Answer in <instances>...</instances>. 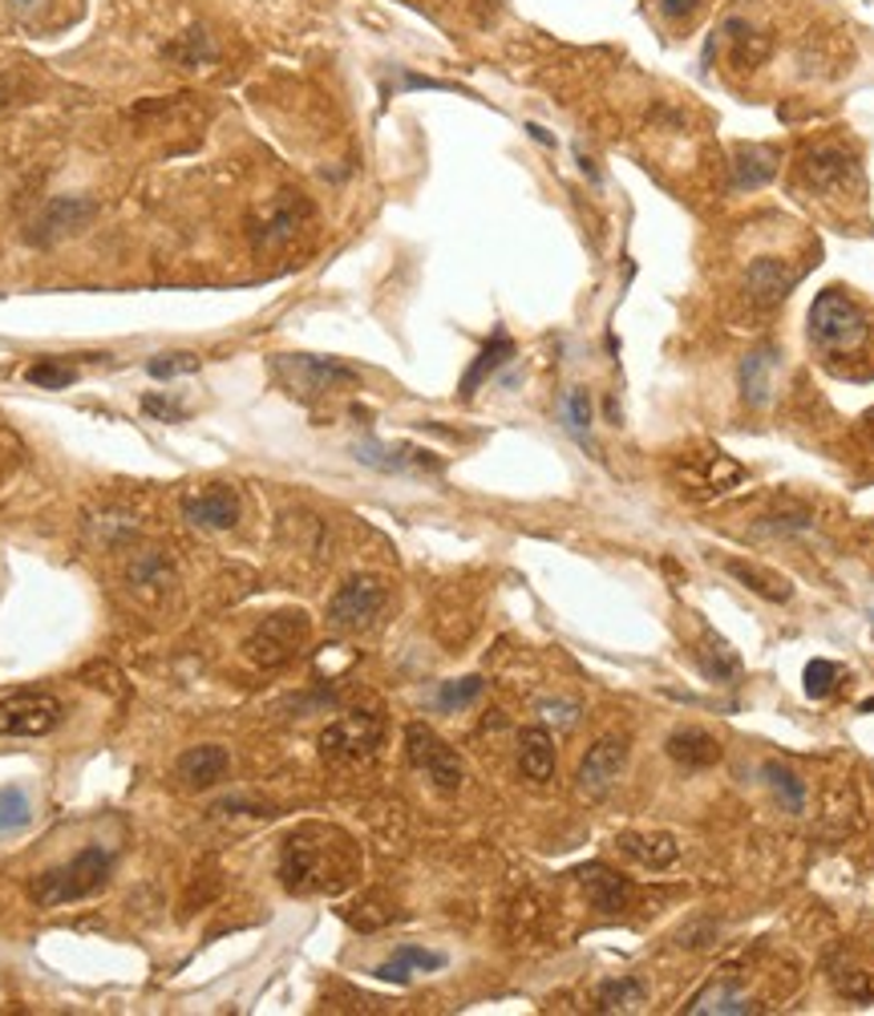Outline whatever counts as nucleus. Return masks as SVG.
Listing matches in <instances>:
<instances>
[{"label": "nucleus", "mask_w": 874, "mask_h": 1016, "mask_svg": "<svg viewBox=\"0 0 874 1016\" xmlns=\"http://www.w3.org/2000/svg\"><path fill=\"white\" fill-rule=\"evenodd\" d=\"M696 664H701V672H705L713 684H741V672H745V664H741V657L728 648V640H721L717 632H705V644L696 648Z\"/></svg>", "instance_id": "4be33fe9"}, {"label": "nucleus", "mask_w": 874, "mask_h": 1016, "mask_svg": "<svg viewBox=\"0 0 874 1016\" xmlns=\"http://www.w3.org/2000/svg\"><path fill=\"white\" fill-rule=\"evenodd\" d=\"M29 818H33L29 793H24L21 786H0V835L29 827Z\"/></svg>", "instance_id": "2f4dec72"}, {"label": "nucleus", "mask_w": 874, "mask_h": 1016, "mask_svg": "<svg viewBox=\"0 0 874 1016\" xmlns=\"http://www.w3.org/2000/svg\"><path fill=\"white\" fill-rule=\"evenodd\" d=\"M352 458L360 466H373V470H385V474H401V470H437V458H426V450L417 446H381V442H357L352 446Z\"/></svg>", "instance_id": "f3484780"}, {"label": "nucleus", "mask_w": 874, "mask_h": 1016, "mask_svg": "<svg viewBox=\"0 0 874 1016\" xmlns=\"http://www.w3.org/2000/svg\"><path fill=\"white\" fill-rule=\"evenodd\" d=\"M284 369L291 373V385H300L308 393H332L360 381V373L352 365L332 357H284Z\"/></svg>", "instance_id": "f8f14e48"}, {"label": "nucleus", "mask_w": 874, "mask_h": 1016, "mask_svg": "<svg viewBox=\"0 0 874 1016\" xmlns=\"http://www.w3.org/2000/svg\"><path fill=\"white\" fill-rule=\"evenodd\" d=\"M110 875H113V850L86 847L69 862H61V867H49V871L37 875L29 882V895H33L37 907H66L98 895L110 882Z\"/></svg>", "instance_id": "f03ea898"}, {"label": "nucleus", "mask_w": 874, "mask_h": 1016, "mask_svg": "<svg viewBox=\"0 0 874 1016\" xmlns=\"http://www.w3.org/2000/svg\"><path fill=\"white\" fill-rule=\"evenodd\" d=\"M167 61H175V66H191V69H199V66H211L215 61V46H211V37L202 33V29H191V33H182L179 41H170L167 49Z\"/></svg>", "instance_id": "c756f323"}, {"label": "nucleus", "mask_w": 874, "mask_h": 1016, "mask_svg": "<svg viewBox=\"0 0 874 1016\" xmlns=\"http://www.w3.org/2000/svg\"><path fill=\"white\" fill-rule=\"evenodd\" d=\"M24 381L37 385V389H69L78 381V365L73 361H57V357H41L24 369Z\"/></svg>", "instance_id": "7c9ffc66"}, {"label": "nucleus", "mask_w": 874, "mask_h": 1016, "mask_svg": "<svg viewBox=\"0 0 874 1016\" xmlns=\"http://www.w3.org/2000/svg\"><path fill=\"white\" fill-rule=\"evenodd\" d=\"M563 422L579 442H587V430H592V397H587V389H572L563 397Z\"/></svg>", "instance_id": "f704fd0d"}, {"label": "nucleus", "mask_w": 874, "mask_h": 1016, "mask_svg": "<svg viewBox=\"0 0 874 1016\" xmlns=\"http://www.w3.org/2000/svg\"><path fill=\"white\" fill-rule=\"evenodd\" d=\"M385 603H389V588L377 575H352L337 588V595L328 600V624L337 632H365L381 620Z\"/></svg>", "instance_id": "20e7f679"}, {"label": "nucleus", "mask_w": 874, "mask_h": 1016, "mask_svg": "<svg viewBox=\"0 0 874 1016\" xmlns=\"http://www.w3.org/2000/svg\"><path fill=\"white\" fill-rule=\"evenodd\" d=\"M518 770L530 782H550L555 778V741L543 726H530L518 733Z\"/></svg>", "instance_id": "a211bd4d"}, {"label": "nucleus", "mask_w": 874, "mask_h": 1016, "mask_svg": "<svg viewBox=\"0 0 874 1016\" xmlns=\"http://www.w3.org/2000/svg\"><path fill=\"white\" fill-rule=\"evenodd\" d=\"M510 357H515V341H510V336H506L503 328H498V333H494L490 341L483 345V353L474 357V365L466 369V377H461V385H458V389H461V402H470L474 393H478V385H483V381H490L494 373L503 369V365H506Z\"/></svg>", "instance_id": "412c9836"}, {"label": "nucleus", "mask_w": 874, "mask_h": 1016, "mask_svg": "<svg viewBox=\"0 0 874 1016\" xmlns=\"http://www.w3.org/2000/svg\"><path fill=\"white\" fill-rule=\"evenodd\" d=\"M725 571L733 575V580L745 583L753 595H762V600H769V603H785L789 595H794V583L782 580V575H774V571L757 568V563H741V559H728Z\"/></svg>", "instance_id": "bb28decb"}, {"label": "nucleus", "mask_w": 874, "mask_h": 1016, "mask_svg": "<svg viewBox=\"0 0 874 1016\" xmlns=\"http://www.w3.org/2000/svg\"><path fill=\"white\" fill-rule=\"evenodd\" d=\"M401 86H405V90H446L441 81H434V78H417V73H405Z\"/></svg>", "instance_id": "ea45409f"}, {"label": "nucleus", "mask_w": 874, "mask_h": 1016, "mask_svg": "<svg viewBox=\"0 0 874 1016\" xmlns=\"http://www.w3.org/2000/svg\"><path fill=\"white\" fill-rule=\"evenodd\" d=\"M668 758L681 761L684 770H705V766L721 761V741L696 726L676 729L673 738H668Z\"/></svg>", "instance_id": "aec40b11"}, {"label": "nucleus", "mask_w": 874, "mask_h": 1016, "mask_svg": "<svg viewBox=\"0 0 874 1016\" xmlns=\"http://www.w3.org/2000/svg\"><path fill=\"white\" fill-rule=\"evenodd\" d=\"M486 681L483 677H461V681H446L441 689H437V709H446V713H454V709H466V704H474L478 697H483Z\"/></svg>", "instance_id": "473e14b6"}, {"label": "nucleus", "mask_w": 874, "mask_h": 1016, "mask_svg": "<svg viewBox=\"0 0 874 1016\" xmlns=\"http://www.w3.org/2000/svg\"><path fill=\"white\" fill-rule=\"evenodd\" d=\"M527 130H530V138H535V142H543V146H555V138H550L547 130H543V126H535V122H530Z\"/></svg>", "instance_id": "79ce46f5"}, {"label": "nucleus", "mask_w": 874, "mask_h": 1016, "mask_svg": "<svg viewBox=\"0 0 874 1016\" xmlns=\"http://www.w3.org/2000/svg\"><path fill=\"white\" fill-rule=\"evenodd\" d=\"M227 766H231V753H227L224 746H191L187 753H179V761H175V778H179L182 790H211V786H219V778L227 773Z\"/></svg>", "instance_id": "ddd939ff"}, {"label": "nucleus", "mask_w": 874, "mask_h": 1016, "mask_svg": "<svg viewBox=\"0 0 874 1016\" xmlns=\"http://www.w3.org/2000/svg\"><path fill=\"white\" fill-rule=\"evenodd\" d=\"M357 875V847L352 838L328 827H304L284 842L280 882L291 895H337Z\"/></svg>", "instance_id": "f257e3e1"}, {"label": "nucleus", "mask_w": 874, "mask_h": 1016, "mask_svg": "<svg viewBox=\"0 0 874 1016\" xmlns=\"http://www.w3.org/2000/svg\"><path fill=\"white\" fill-rule=\"evenodd\" d=\"M728 167H733V190H757L777 175V155L765 146H741Z\"/></svg>", "instance_id": "393cba45"}, {"label": "nucleus", "mask_w": 874, "mask_h": 1016, "mask_svg": "<svg viewBox=\"0 0 874 1016\" xmlns=\"http://www.w3.org/2000/svg\"><path fill=\"white\" fill-rule=\"evenodd\" d=\"M661 9L668 12V17H684V12L696 9V0H661Z\"/></svg>", "instance_id": "a19ab883"}, {"label": "nucleus", "mask_w": 874, "mask_h": 1016, "mask_svg": "<svg viewBox=\"0 0 874 1016\" xmlns=\"http://www.w3.org/2000/svg\"><path fill=\"white\" fill-rule=\"evenodd\" d=\"M810 341L822 353H854L866 341L863 308L842 288L818 292V300L810 304Z\"/></svg>", "instance_id": "7ed1b4c3"}, {"label": "nucleus", "mask_w": 874, "mask_h": 1016, "mask_svg": "<svg viewBox=\"0 0 874 1016\" xmlns=\"http://www.w3.org/2000/svg\"><path fill=\"white\" fill-rule=\"evenodd\" d=\"M142 414L155 417V422L175 425V422H182V405L170 402V397H162V393H146V397H142Z\"/></svg>", "instance_id": "4c0bfd02"}, {"label": "nucleus", "mask_w": 874, "mask_h": 1016, "mask_svg": "<svg viewBox=\"0 0 874 1016\" xmlns=\"http://www.w3.org/2000/svg\"><path fill=\"white\" fill-rule=\"evenodd\" d=\"M405 753H409V766H414L421 778H429V786L441 793H454L461 786V778H466L461 758L446 746V741L437 738L426 721H414V726L405 729Z\"/></svg>", "instance_id": "39448f33"}, {"label": "nucleus", "mask_w": 874, "mask_h": 1016, "mask_svg": "<svg viewBox=\"0 0 874 1016\" xmlns=\"http://www.w3.org/2000/svg\"><path fill=\"white\" fill-rule=\"evenodd\" d=\"M202 361L195 357V353H162V357H155L150 365H146V373L155 381H175V377H187V373H199Z\"/></svg>", "instance_id": "c9c22d12"}, {"label": "nucleus", "mask_w": 874, "mask_h": 1016, "mask_svg": "<svg viewBox=\"0 0 874 1016\" xmlns=\"http://www.w3.org/2000/svg\"><path fill=\"white\" fill-rule=\"evenodd\" d=\"M437 968H446V956H441V951L401 944V948L393 951V960H385L373 976H377V980H389V984H409L414 980V971H437Z\"/></svg>", "instance_id": "b1692460"}, {"label": "nucleus", "mask_w": 874, "mask_h": 1016, "mask_svg": "<svg viewBox=\"0 0 874 1016\" xmlns=\"http://www.w3.org/2000/svg\"><path fill=\"white\" fill-rule=\"evenodd\" d=\"M385 738V721L373 713H348L320 733V753L328 761H360L373 758Z\"/></svg>", "instance_id": "6e6552de"}, {"label": "nucleus", "mask_w": 874, "mask_h": 1016, "mask_svg": "<svg viewBox=\"0 0 874 1016\" xmlns=\"http://www.w3.org/2000/svg\"><path fill=\"white\" fill-rule=\"evenodd\" d=\"M688 1013L693 1016H745V1013H757V1005H753L749 996H745V988H741L737 976H721V980L705 984L701 993L688 1000Z\"/></svg>", "instance_id": "2eb2a0df"}, {"label": "nucleus", "mask_w": 874, "mask_h": 1016, "mask_svg": "<svg viewBox=\"0 0 874 1016\" xmlns=\"http://www.w3.org/2000/svg\"><path fill=\"white\" fill-rule=\"evenodd\" d=\"M765 782H769V790H774V798L782 802V810H789V815H802L806 810V782L797 778L789 766H782V761H765Z\"/></svg>", "instance_id": "c85d7f7f"}, {"label": "nucleus", "mask_w": 874, "mask_h": 1016, "mask_svg": "<svg viewBox=\"0 0 874 1016\" xmlns=\"http://www.w3.org/2000/svg\"><path fill=\"white\" fill-rule=\"evenodd\" d=\"M863 713H874V697L871 701H863Z\"/></svg>", "instance_id": "c03bdc74"}, {"label": "nucleus", "mask_w": 874, "mask_h": 1016, "mask_svg": "<svg viewBox=\"0 0 874 1016\" xmlns=\"http://www.w3.org/2000/svg\"><path fill=\"white\" fill-rule=\"evenodd\" d=\"M93 199H86V195H61V199L46 203V211L37 215V224L29 227V244L37 247H49L57 244V239H69V235H78L81 227L93 219Z\"/></svg>", "instance_id": "1a4fd4ad"}, {"label": "nucleus", "mask_w": 874, "mask_h": 1016, "mask_svg": "<svg viewBox=\"0 0 874 1016\" xmlns=\"http://www.w3.org/2000/svg\"><path fill=\"white\" fill-rule=\"evenodd\" d=\"M624 766H628V738H616V733H612V738H599L579 761V773H575V778H579V790L599 798V793H607L619 782Z\"/></svg>", "instance_id": "9d476101"}, {"label": "nucleus", "mask_w": 874, "mask_h": 1016, "mask_svg": "<svg viewBox=\"0 0 874 1016\" xmlns=\"http://www.w3.org/2000/svg\"><path fill=\"white\" fill-rule=\"evenodd\" d=\"M797 284V268H789L785 259L762 256L749 264V276H745V288H749V300L762 304V308H774L782 304Z\"/></svg>", "instance_id": "4468645a"}, {"label": "nucleus", "mask_w": 874, "mask_h": 1016, "mask_svg": "<svg viewBox=\"0 0 874 1016\" xmlns=\"http://www.w3.org/2000/svg\"><path fill=\"white\" fill-rule=\"evenodd\" d=\"M644 996H648V988H644L639 976H616V980L599 984L595 1008H599V1013H636V1008L644 1005Z\"/></svg>", "instance_id": "cd10ccee"}, {"label": "nucleus", "mask_w": 874, "mask_h": 1016, "mask_svg": "<svg viewBox=\"0 0 874 1016\" xmlns=\"http://www.w3.org/2000/svg\"><path fill=\"white\" fill-rule=\"evenodd\" d=\"M774 348H753L749 357H745V365H741V393H745V402L753 405V410H762L765 402H769V389H774Z\"/></svg>", "instance_id": "a878e982"}, {"label": "nucleus", "mask_w": 874, "mask_h": 1016, "mask_svg": "<svg viewBox=\"0 0 874 1016\" xmlns=\"http://www.w3.org/2000/svg\"><path fill=\"white\" fill-rule=\"evenodd\" d=\"M838 993L846 996V1000H858V1005H874V976L871 971L838 976Z\"/></svg>", "instance_id": "e433bc0d"}, {"label": "nucleus", "mask_w": 874, "mask_h": 1016, "mask_svg": "<svg viewBox=\"0 0 874 1016\" xmlns=\"http://www.w3.org/2000/svg\"><path fill=\"white\" fill-rule=\"evenodd\" d=\"M842 681V669L834 660H810L806 664V697L810 701H826Z\"/></svg>", "instance_id": "72a5a7b5"}, {"label": "nucleus", "mask_w": 874, "mask_h": 1016, "mask_svg": "<svg viewBox=\"0 0 874 1016\" xmlns=\"http://www.w3.org/2000/svg\"><path fill=\"white\" fill-rule=\"evenodd\" d=\"M802 170H806V183L814 190H834L854 175V158L846 150H838V146H818V150L806 155Z\"/></svg>", "instance_id": "5701e85b"}, {"label": "nucleus", "mask_w": 874, "mask_h": 1016, "mask_svg": "<svg viewBox=\"0 0 874 1016\" xmlns=\"http://www.w3.org/2000/svg\"><path fill=\"white\" fill-rule=\"evenodd\" d=\"M616 847L624 850L628 859H636L639 867H652V871L673 867L676 855H681V842H676L668 830H652V835H619Z\"/></svg>", "instance_id": "6ab92c4d"}, {"label": "nucleus", "mask_w": 874, "mask_h": 1016, "mask_svg": "<svg viewBox=\"0 0 874 1016\" xmlns=\"http://www.w3.org/2000/svg\"><path fill=\"white\" fill-rule=\"evenodd\" d=\"M308 640V615L304 612H271L264 615V624L251 632L247 640V657L256 660L259 669H280L288 664Z\"/></svg>", "instance_id": "423d86ee"}, {"label": "nucleus", "mask_w": 874, "mask_h": 1016, "mask_svg": "<svg viewBox=\"0 0 874 1016\" xmlns=\"http://www.w3.org/2000/svg\"><path fill=\"white\" fill-rule=\"evenodd\" d=\"M543 709H547V713H550V717H559L563 726H575V721H579V709H575V704H563V701H547V704H543Z\"/></svg>", "instance_id": "58836bf2"}, {"label": "nucleus", "mask_w": 874, "mask_h": 1016, "mask_svg": "<svg viewBox=\"0 0 874 1016\" xmlns=\"http://www.w3.org/2000/svg\"><path fill=\"white\" fill-rule=\"evenodd\" d=\"M9 4H12L17 12H33L37 4H41V0H9Z\"/></svg>", "instance_id": "37998d69"}, {"label": "nucleus", "mask_w": 874, "mask_h": 1016, "mask_svg": "<svg viewBox=\"0 0 874 1016\" xmlns=\"http://www.w3.org/2000/svg\"><path fill=\"white\" fill-rule=\"evenodd\" d=\"M61 726V701L49 693H12L0 701V738H46Z\"/></svg>", "instance_id": "0eeeda50"}, {"label": "nucleus", "mask_w": 874, "mask_h": 1016, "mask_svg": "<svg viewBox=\"0 0 874 1016\" xmlns=\"http://www.w3.org/2000/svg\"><path fill=\"white\" fill-rule=\"evenodd\" d=\"M182 514H187L195 526H202V531H231V526L239 523V514H244V503H239V494L231 491V486H219V482H215L207 491L187 494Z\"/></svg>", "instance_id": "9b49d317"}, {"label": "nucleus", "mask_w": 874, "mask_h": 1016, "mask_svg": "<svg viewBox=\"0 0 874 1016\" xmlns=\"http://www.w3.org/2000/svg\"><path fill=\"white\" fill-rule=\"evenodd\" d=\"M579 882L583 891H587V899H592L595 911H604V916H616V911H624L628 907V879H619L616 871H607V867H599V862H592V867H579Z\"/></svg>", "instance_id": "dca6fc26"}]
</instances>
